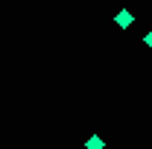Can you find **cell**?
<instances>
[{
  "label": "cell",
  "instance_id": "cell-1",
  "mask_svg": "<svg viewBox=\"0 0 152 149\" xmlns=\"http://www.w3.org/2000/svg\"><path fill=\"white\" fill-rule=\"evenodd\" d=\"M132 12H129V9H123V12H117V18H114V23H117V26H123V29H129V26H132Z\"/></svg>",
  "mask_w": 152,
  "mask_h": 149
},
{
  "label": "cell",
  "instance_id": "cell-3",
  "mask_svg": "<svg viewBox=\"0 0 152 149\" xmlns=\"http://www.w3.org/2000/svg\"><path fill=\"white\" fill-rule=\"evenodd\" d=\"M143 44H146V47H149V50H152V32H149V35H146V38H143Z\"/></svg>",
  "mask_w": 152,
  "mask_h": 149
},
{
  "label": "cell",
  "instance_id": "cell-2",
  "mask_svg": "<svg viewBox=\"0 0 152 149\" xmlns=\"http://www.w3.org/2000/svg\"><path fill=\"white\" fill-rule=\"evenodd\" d=\"M85 149H105V143H102V137H99V134H91V137H88V143H85Z\"/></svg>",
  "mask_w": 152,
  "mask_h": 149
}]
</instances>
